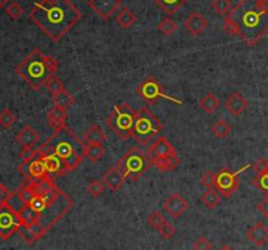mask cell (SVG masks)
<instances>
[{
    "label": "cell",
    "mask_w": 268,
    "mask_h": 250,
    "mask_svg": "<svg viewBox=\"0 0 268 250\" xmlns=\"http://www.w3.org/2000/svg\"><path fill=\"white\" fill-rule=\"evenodd\" d=\"M25 179L30 182L36 191L32 202L25 207H29L38 217L37 224L28 228L33 233L34 238L40 240L72 210L74 200L71 199V196L63 193L50 177L41 179Z\"/></svg>",
    "instance_id": "6da1fadb"
},
{
    "label": "cell",
    "mask_w": 268,
    "mask_h": 250,
    "mask_svg": "<svg viewBox=\"0 0 268 250\" xmlns=\"http://www.w3.org/2000/svg\"><path fill=\"white\" fill-rule=\"evenodd\" d=\"M222 28L228 36H238L248 46H255L268 34V0H240Z\"/></svg>",
    "instance_id": "7a4b0ae2"
},
{
    "label": "cell",
    "mask_w": 268,
    "mask_h": 250,
    "mask_svg": "<svg viewBox=\"0 0 268 250\" xmlns=\"http://www.w3.org/2000/svg\"><path fill=\"white\" fill-rule=\"evenodd\" d=\"M82 17L71 0H40L29 14V19L54 42H59Z\"/></svg>",
    "instance_id": "3957f363"
},
{
    "label": "cell",
    "mask_w": 268,
    "mask_h": 250,
    "mask_svg": "<svg viewBox=\"0 0 268 250\" xmlns=\"http://www.w3.org/2000/svg\"><path fill=\"white\" fill-rule=\"evenodd\" d=\"M85 148H86V144L82 139H78L66 125L62 129L54 131L52 136L48 138L37 151L41 157L48 153L58 155L64 161L68 173H70L80 166L82 159L85 157Z\"/></svg>",
    "instance_id": "277c9868"
},
{
    "label": "cell",
    "mask_w": 268,
    "mask_h": 250,
    "mask_svg": "<svg viewBox=\"0 0 268 250\" xmlns=\"http://www.w3.org/2000/svg\"><path fill=\"white\" fill-rule=\"evenodd\" d=\"M58 66L59 62L54 57L44 54L40 49H34L30 54L17 66L16 74L32 89L38 91L44 87L48 79L55 76Z\"/></svg>",
    "instance_id": "5b68a950"
},
{
    "label": "cell",
    "mask_w": 268,
    "mask_h": 250,
    "mask_svg": "<svg viewBox=\"0 0 268 250\" xmlns=\"http://www.w3.org/2000/svg\"><path fill=\"white\" fill-rule=\"evenodd\" d=\"M136 113L127 102H122L114 106L112 112L106 118V125L114 131L116 136L122 140H130L132 138L134 125L136 121Z\"/></svg>",
    "instance_id": "8992f818"
},
{
    "label": "cell",
    "mask_w": 268,
    "mask_h": 250,
    "mask_svg": "<svg viewBox=\"0 0 268 250\" xmlns=\"http://www.w3.org/2000/svg\"><path fill=\"white\" fill-rule=\"evenodd\" d=\"M152 165V160L138 147L130 148L116 164L126 178H130L132 182H136Z\"/></svg>",
    "instance_id": "52a82bcc"
},
{
    "label": "cell",
    "mask_w": 268,
    "mask_h": 250,
    "mask_svg": "<svg viewBox=\"0 0 268 250\" xmlns=\"http://www.w3.org/2000/svg\"><path fill=\"white\" fill-rule=\"evenodd\" d=\"M162 130V123L148 108H142L136 113L132 138L142 145H146Z\"/></svg>",
    "instance_id": "ba28073f"
},
{
    "label": "cell",
    "mask_w": 268,
    "mask_h": 250,
    "mask_svg": "<svg viewBox=\"0 0 268 250\" xmlns=\"http://www.w3.org/2000/svg\"><path fill=\"white\" fill-rule=\"evenodd\" d=\"M136 95H139L140 97L144 100L148 104H154L160 100V98H164V100H169V101L174 102V104H178V105H182V101L178 100L176 97H172V96L166 95V92L164 89V87L161 85L157 79L152 78V76H148L144 80L138 85L136 88Z\"/></svg>",
    "instance_id": "9c48e42d"
},
{
    "label": "cell",
    "mask_w": 268,
    "mask_h": 250,
    "mask_svg": "<svg viewBox=\"0 0 268 250\" xmlns=\"http://www.w3.org/2000/svg\"><path fill=\"white\" fill-rule=\"evenodd\" d=\"M248 165L244 166L238 172H232L229 168H222L218 173H216V189L218 193L225 198H229L236 193L240 187V174L248 169Z\"/></svg>",
    "instance_id": "30bf717a"
},
{
    "label": "cell",
    "mask_w": 268,
    "mask_h": 250,
    "mask_svg": "<svg viewBox=\"0 0 268 250\" xmlns=\"http://www.w3.org/2000/svg\"><path fill=\"white\" fill-rule=\"evenodd\" d=\"M22 225L20 216L6 203H0V238L8 240Z\"/></svg>",
    "instance_id": "8fae6325"
},
{
    "label": "cell",
    "mask_w": 268,
    "mask_h": 250,
    "mask_svg": "<svg viewBox=\"0 0 268 250\" xmlns=\"http://www.w3.org/2000/svg\"><path fill=\"white\" fill-rule=\"evenodd\" d=\"M120 4H122L120 0H89L88 2L89 8H92L104 20H108L116 14Z\"/></svg>",
    "instance_id": "7c38bea8"
},
{
    "label": "cell",
    "mask_w": 268,
    "mask_h": 250,
    "mask_svg": "<svg viewBox=\"0 0 268 250\" xmlns=\"http://www.w3.org/2000/svg\"><path fill=\"white\" fill-rule=\"evenodd\" d=\"M42 161H44V168H46L48 176L50 177V178L64 176V174L68 173L64 161H63L58 155H55V153H48V155L42 156Z\"/></svg>",
    "instance_id": "4fadbf2b"
},
{
    "label": "cell",
    "mask_w": 268,
    "mask_h": 250,
    "mask_svg": "<svg viewBox=\"0 0 268 250\" xmlns=\"http://www.w3.org/2000/svg\"><path fill=\"white\" fill-rule=\"evenodd\" d=\"M176 151L173 147V144H172L166 138L161 136V138L157 139L156 142H153L152 144H150L146 155H148V157H150L153 162L154 160L161 159V157H164V156L172 155V153H176Z\"/></svg>",
    "instance_id": "5bb4252c"
},
{
    "label": "cell",
    "mask_w": 268,
    "mask_h": 250,
    "mask_svg": "<svg viewBox=\"0 0 268 250\" xmlns=\"http://www.w3.org/2000/svg\"><path fill=\"white\" fill-rule=\"evenodd\" d=\"M188 207H190L188 202L184 199V196L176 193L172 194V195L165 200V203H164V208H165L174 219H178L180 215H184V213L188 210Z\"/></svg>",
    "instance_id": "9a60e30c"
},
{
    "label": "cell",
    "mask_w": 268,
    "mask_h": 250,
    "mask_svg": "<svg viewBox=\"0 0 268 250\" xmlns=\"http://www.w3.org/2000/svg\"><path fill=\"white\" fill-rule=\"evenodd\" d=\"M126 181V176L119 169L118 166H112L108 172L102 176V182L105 183L112 191H118Z\"/></svg>",
    "instance_id": "2e32d148"
},
{
    "label": "cell",
    "mask_w": 268,
    "mask_h": 250,
    "mask_svg": "<svg viewBox=\"0 0 268 250\" xmlns=\"http://www.w3.org/2000/svg\"><path fill=\"white\" fill-rule=\"evenodd\" d=\"M248 100H246L241 93H238V92H234L233 95L229 96V97L226 98V101H225V109H226L228 112L230 113L233 117L241 115L242 113L248 109Z\"/></svg>",
    "instance_id": "e0dca14e"
},
{
    "label": "cell",
    "mask_w": 268,
    "mask_h": 250,
    "mask_svg": "<svg viewBox=\"0 0 268 250\" xmlns=\"http://www.w3.org/2000/svg\"><path fill=\"white\" fill-rule=\"evenodd\" d=\"M246 237L256 246H263L268 242V228L259 221L246 230Z\"/></svg>",
    "instance_id": "ac0fdd59"
},
{
    "label": "cell",
    "mask_w": 268,
    "mask_h": 250,
    "mask_svg": "<svg viewBox=\"0 0 268 250\" xmlns=\"http://www.w3.org/2000/svg\"><path fill=\"white\" fill-rule=\"evenodd\" d=\"M184 29H186L188 33L194 34V36H200L206 28L208 27L207 20L204 19L203 15L198 14V12H192L190 16L187 17L186 21H184Z\"/></svg>",
    "instance_id": "d6986e66"
},
{
    "label": "cell",
    "mask_w": 268,
    "mask_h": 250,
    "mask_svg": "<svg viewBox=\"0 0 268 250\" xmlns=\"http://www.w3.org/2000/svg\"><path fill=\"white\" fill-rule=\"evenodd\" d=\"M16 142L18 143L22 148H26V147L33 148L34 145L40 142V135H38V132L36 131L33 127L26 125L24 126L22 130L16 135Z\"/></svg>",
    "instance_id": "ffe728a7"
},
{
    "label": "cell",
    "mask_w": 268,
    "mask_h": 250,
    "mask_svg": "<svg viewBox=\"0 0 268 250\" xmlns=\"http://www.w3.org/2000/svg\"><path fill=\"white\" fill-rule=\"evenodd\" d=\"M48 121L54 131L62 129L63 126H66V121H67V110H63L56 106L51 108L48 112Z\"/></svg>",
    "instance_id": "44dd1931"
},
{
    "label": "cell",
    "mask_w": 268,
    "mask_h": 250,
    "mask_svg": "<svg viewBox=\"0 0 268 250\" xmlns=\"http://www.w3.org/2000/svg\"><path fill=\"white\" fill-rule=\"evenodd\" d=\"M180 159L178 157V153L176 152V153H172V155L164 156V157H161V159L154 160L152 164L156 166L160 172L169 173V172H173L176 166L180 165Z\"/></svg>",
    "instance_id": "7402d4cb"
},
{
    "label": "cell",
    "mask_w": 268,
    "mask_h": 250,
    "mask_svg": "<svg viewBox=\"0 0 268 250\" xmlns=\"http://www.w3.org/2000/svg\"><path fill=\"white\" fill-rule=\"evenodd\" d=\"M46 177H48V172H46V168L44 165L42 157L38 153L37 157L29 162V178L41 179L46 178Z\"/></svg>",
    "instance_id": "603a6c76"
},
{
    "label": "cell",
    "mask_w": 268,
    "mask_h": 250,
    "mask_svg": "<svg viewBox=\"0 0 268 250\" xmlns=\"http://www.w3.org/2000/svg\"><path fill=\"white\" fill-rule=\"evenodd\" d=\"M84 140L88 144H104L106 140L105 132L102 131L97 125L90 126V129L84 134Z\"/></svg>",
    "instance_id": "cb8c5ba5"
},
{
    "label": "cell",
    "mask_w": 268,
    "mask_h": 250,
    "mask_svg": "<svg viewBox=\"0 0 268 250\" xmlns=\"http://www.w3.org/2000/svg\"><path fill=\"white\" fill-rule=\"evenodd\" d=\"M166 15H174L188 0H153Z\"/></svg>",
    "instance_id": "d4e9b609"
},
{
    "label": "cell",
    "mask_w": 268,
    "mask_h": 250,
    "mask_svg": "<svg viewBox=\"0 0 268 250\" xmlns=\"http://www.w3.org/2000/svg\"><path fill=\"white\" fill-rule=\"evenodd\" d=\"M199 104H200V108L203 109V112H206L207 114H212V113H214L220 108L221 101L220 98L216 97L214 93H207L202 98Z\"/></svg>",
    "instance_id": "484cf974"
},
{
    "label": "cell",
    "mask_w": 268,
    "mask_h": 250,
    "mask_svg": "<svg viewBox=\"0 0 268 250\" xmlns=\"http://www.w3.org/2000/svg\"><path fill=\"white\" fill-rule=\"evenodd\" d=\"M52 102H54V106H56V108L67 110V109L70 108V106H72V104L75 102V97H74L67 89H64V91L59 92L58 95L52 96Z\"/></svg>",
    "instance_id": "4316f807"
},
{
    "label": "cell",
    "mask_w": 268,
    "mask_h": 250,
    "mask_svg": "<svg viewBox=\"0 0 268 250\" xmlns=\"http://www.w3.org/2000/svg\"><path fill=\"white\" fill-rule=\"evenodd\" d=\"M220 202L221 194L218 190H214V189H207V191L202 195V203L210 210H214L220 204Z\"/></svg>",
    "instance_id": "83f0119b"
},
{
    "label": "cell",
    "mask_w": 268,
    "mask_h": 250,
    "mask_svg": "<svg viewBox=\"0 0 268 250\" xmlns=\"http://www.w3.org/2000/svg\"><path fill=\"white\" fill-rule=\"evenodd\" d=\"M116 23L122 29H128V28L132 27V24L136 21V16L131 12V10L127 7L122 8L120 12L116 15Z\"/></svg>",
    "instance_id": "f1b7e54d"
},
{
    "label": "cell",
    "mask_w": 268,
    "mask_h": 250,
    "mask_svg": "<svg viewBox=\"0 0 268 250\" xmlns=\"http://www.w3.org/2000/svg\"><path fill=\"white\" fill-rule=\"evenodd\" d=\"M105 155V148L102 144H86L85 148V157H88L89 161L97 162Z\"/></svg>",
    "instance_id": "f546056e"
},
{
    "label": "cell",
    "mask_w": 268,
    "mask_h": 250,
    "mask_svg": "<svg viewBox=\"0 0 268 250\" xmlns=\"http://www.w3.org/2000/svg\"><path fill=\"white\" fill-rule=\"evenodd\" d=\"M210 130H212V134L216 138L224 139L232 132V126L226 121H224V119H218V121H216L212 125Z\"/></svg>",
    "instance_id": "4dcf8cb0"
},
{
    "label": "cell",
    "mask_w": 268,
    "mask_h": 250,
    "mask_svg": "<svg viewBox=\"0 0 268 250\" xmlns=\"http://www.w3.org/2000/svg\"><path fill=\"white\" fill-rule=\"evenodd\" d=\"M210 7H212V10H214L218 16L225 17L230 14L232 10H233V8H232L230 0H212Z\"/></svg>",
    "instance_id": "1f68e13d"
},
{
    "label": "cell",
    "mask_w": 268,
    "mask_h": 250,
    "mask_svg": "<svg viewBox=\"0 0 268 250\" xmlns=\"http://www.w3.org/2000/svg\"><path fill=\"white\" fill-rule=\"evenodd\" d=\"M157 29H158L164 36H173V34L178 31V25H176V23H174L172 19H164V20H161L158 23Z\"/></svg>",
    "instance_id": "d6a6232c"
},
{
    "label": "cell",
    "mask_w": 268,
    "mask_h": 250,
    "mask_svg": "<svg viewBox=\"0 0 268 250\" xmlns=\"http://www.w3.org/2000/svg\"><path fill=\"white\" fill-rule=\"evenodd\" d=\"M44 87H46V89L48 91V93H51L52 96L58 95L59 92L64 91V83L60 80L59 78H56V76H52L51 79H48V83L44 84Z\"/></svg>",
    "instance_id": "836d02e7"
},
{
    "label": "cell",
    "mask_w": 268,
    "mask_h": 250,
    "mask_svg": "<svg viewBox=\"0 0 268 250\" xmlns=\"http://www.w3.org/2000/svg\"><path fill=\"white\" fill-rule=\"evenodd\" d=\"M252 183L259 191H262L264 195H268V172L258 173L252 179Z\"/></svg>",
    "instance_id": "e575fe53"
},
{
    "label": "cell",
    "mask_w": 268,
    "mask_h": 250,
    "mask_svg": "<svg viewBox=\"0 0 268 250\" xmlns=\"http://www.w3.org/2000/svg\"><path fill=\"white\" fill-rule=\"evenodd\" d=\"M16 122V115L10 112V109H4L3 112L0 113V126L3 129H10Z\"/></svg>",
    "instance_id": "d590c367"
},
{
    "label": "cell",
    "mask_w": 268,
    "mask_h": 250,
    "mask_svg": "<svg viewBox=\"0 0 268 250\" xmlns=\"http://www.w3.org/2000/svg\"><path fill=\"white\" fill-rule=\"evenodd\" d=\"M166 220H165V217L162 216V213L160 212V211H154L153 213H150V216H148V219H146V223H148V225L152 226L153 229H158L160 226L162 225L164 223H165Z\"/></svg>",
    "instance_id": "8d00e7d4"
},
{
    "label": "cell",
    "mask_w": 268,
    "mask_h": 250,
    "mask_svg": "<svg viewBox=\"0 0 268 250\" xmlns=\"http://www.w3.org/2000/svg\"><path fill=\"white\" fill-rule=\"evenodd\" d=\"M6 12H7L8 16H10V19H14V20H18V19L24 15L22 7H21L18 3H16V2H12V3L8 4L7 8H6Z\"/></svg>",
    "instance_id": "74e56055"
},
{
    "label": "cell",
    "mask_w": 268,
    "mask_h": 250,
    "mask_svg": "<svg viewBox=\"0 0 268 250\" xmlns=\"http://www.w3.org/2000/svg\"><path fill=\"white\" fill-rule=\"evenodd\" d=\"M86 190H88V193L93 198H98L102 194V191H104V182H102L101 179H93L92 182L88 185Z\"/></svg>",
    "instance_id": "f35d334b"
},
{
    "label": "cell",
    "mask_w": 268,
    "mask_h": 250,
    "mask_svg": "<svg viewBox=\"0 0 268 250\" xmlns=\"http://www.w3.org/2000/svg\"><path fill=\"white\" fill-rule=\"evenodd\" d=\"M157 230H158L160 236L162 237V238H165V240H170V238L174 236V233H176V228H174L173 224L169 223L168 220L162 224V225L160 226Z\"/></svg>",
    "instance_id": "ab89813d"
},
{
    "label": "cell",
    "mask_w": 268,
    "mask_h": 250,
    "mask_svg": "<svg viewBox=\"0 0 268 250\" xmlns=\"http://www.w3.org/2000/svg\"><path fill=\"white\" fill-rule=\"evenodd\" d=\"M38 156V151L30 147H26V148L21 149V152L18 153V157H20L21 162H30L32 160H34Z\"/></svg>",
    "instance_id": "60d3db41"
},
{
    "label": "cell",
    "mask_w": 268,
    "mask_h": 250,
    "mask_svg": "<svg viewBox=\"0 0 268 250\" xmlns=\"http://www.w3.org/2000/svg\"><path fill=\"white\" fill-rule=\"evenodd\" d=\"M200 182L204 187H207V189H214V186H216V174H214V172L204 173L203 176H202Z\"/></svg>",
    "instance_id": "b9f144b4"
},
{
    "label": "cell",
    "mask_w": 268,
    "mask_h": 250,
    "mask_svg": "<svg viewBox=\"0 0 268 250\" xmlns=\"http://www.w3.org/2000/svg\"><path fill=\"white\" fill-rule=\"evenodd\" d=\"M194 250H212V243L204 236L198 237L192 245Z\"/></svg>",
    "instance_id": "7bdbcfd3"
},
{
    "label": "cell",
    "mask_w": 268,
    "mask_h": 250,
    "mask_svg": "<svg viewBox=\"0 0 268 250\" xmlns=\"http://www.w3.org/2000/svg\"><path fill=\"white\" fill-rule=\"evenodd\" d=\"M17 232L20 233V236L22 237V238H24V241L26 243H33L34 241H37V240H36V238H34L33 233H32L30 229H29L28 226L21 225L20 228H18V230H17Z\"/></svg>",
    "instance_id": "ee69618b"
},
{
    "label": "cell",
    "mask_w": 268,
    "mask_h": 250,
    "mask_svg": "<svg viewBox=\"0 0 268 250\" xmlns=\"http://www.w3.org/2000/svg\"><path fill=\"white\" fill-rule=\"evenodd\" d=\"M259 212H262L264 216H268V195L264 196V199L258 204Z\"/></svg>",
    "instance_id": "f6af8a7d"
},
{
    "label": "cell",
    "mask_w": 268,
    "mask_h": 250,
    "mask_svg": "<svg viewBox=\"0 0 268 250\" xmlns=\"http://www.w3.org/2000/svg\"><path fill=\"white\" fill-rule=\"evenodd\" d=\"M10 189H8L7 186L4 185V183L0 182V203L7 199L8 196H10Z\"/></svg>",
    "instance_id": "bcb514c9"
},
{
    "label": "cell",
    "mask_w": 268,
    "mask_h": 250,
    "mask_svg": "<svg viewBox=\"0 0 268 250\" xmlns=\"http://www.w3.org/2000/svg\"><path fill=\"white\" fill-rule=\"evenodd\" d=\"M17 169L25 178H29V162H21L20 165L17 166Z\"/></svg>",
    "instance_id": "7dc6e473"
},
{
    "label": "cell",
    "mask_w": 268,
    "mask_h": 250,
    "mask_svg": "<svg viewBox=\"0 0 268 250\" xmlns=\"http://www.w3.org/2000/svg\"><path fill=\"white\" fill-rule=\"evenodd\" d=\"M218 250H234L232 246H229V245H224V246H221Z\"/></svg>",
    "instance_id": "c3c4849f"
},
{
    "label": "cell",
    "mask_w": 268,
    "mask_h": 250,
    "mask_svg": "<svg viewBox=\"0 0 268 250\" xmlns=\"http://www.w3.org/2000/svg\"><path fill=\"white\" fill-rule=\"evenodd\" d=\"M7 2H8V0H0V10L6 7V4H7Z\"/></svg>",
    "instance_id": "681fc988"
},
{
    "label": "cell",
    "mask_w": 268,
    "mask_h": 250,
    "mask_svg": "<svg viewBox=\"0 0 268 250\" xmlns=\"http://www.w3.org/2000/svg\"><path fill=\"white\" fill-rule=\"evenodd\" d=\"M266 217H267V219H268V216H266Z\"/></svg>",
    "instance_id": "f907efd6"
}]
</instances>
